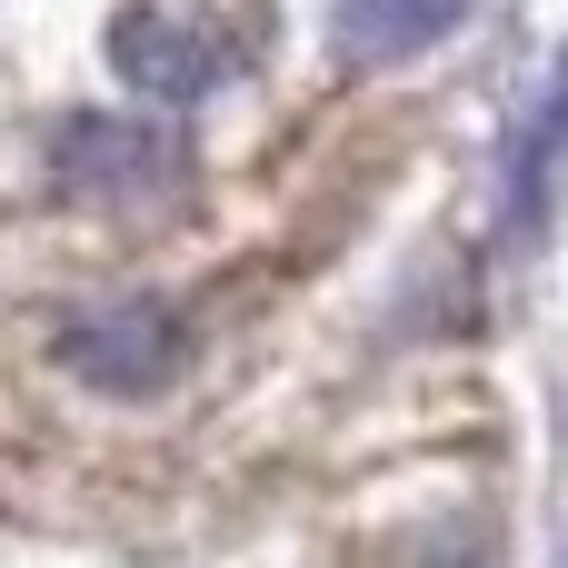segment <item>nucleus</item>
<instances>
[{
  "label": "nucleus",
  "mask_w": 568,
  "mask_h": 568,
  "mask_svg": "<svg viewBox=\"0 0 568 568\" xmlns=\"http://www.w3.org/2000/svg\"><path fill=\"white\" fill-rule=\"evenodd\" d=\"M60 359H70L90 389L140 399V389H160V379L180 369V320H170L160 300H110V310H80V320L60 329Z\"/></svg>",
  "instance_id": "nucleus-1"
},
{
  "label": "nucleus",
  "mask_w": 568,
  "mask_h": 568,
  "mask_svg": "<svg viewBox=\"0 0 568 568\" xmlns=\"http://www.w3.org/2000/svg\"><path fill=\"white\" fill-rule=\"evenodd\" d=\"M568 140V70L549 80V100H539V120L519 130V160H509V190H519V210L539 200V170H549V150Z\"/></svg>",
  "instance_id": "nucleus-5"
},
{
  "label": "nucleus",
  "mask_w": 568,
  "mask_h": 568,
  "mask_svg": "<svg viewBox=\"0 0 568 568\" xmlns=\"http://www.w3.org/2000/svg\"><path fill=\"white\" fill-rule=\"evenodd\" d=\"M60 170L80 190H140L150 170H170V150L150 130H120V120H70L60 130Z\"/></svg>",
  "instance_id": "nucleus-4"
},
{
  "label": "nucleus",
  "mask_w": 568,
  "mask_h": 568,
  "mask_svg": "<svg viewBox=\"0 0 568 568\" xmlns=\"http://www.w3.org/2000/svg\"><path fill=\"white\" fill-rule=\"evenodd\" d=\"M479 0H339V40H349V60H419Z\"/></svg>",
  "instance_id": "nucleus-3"
},
{
  "label": "nucleus",
  "mask_w": 568,
  "mask_h": 568,
  "mask_svg": "<svg viewBox=\"0 0 568 568\" xmlns=\"http://www.w3.org/2000/svg\"><path fill=\"white\" fill-rule=\"evenodd\" d=\"M110 70L140 90V100H200L220 80V50L180 20H120L110 30Z\"/></svg>",
  "instance_id": "nucleus-2"
}]
</instances>
